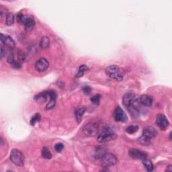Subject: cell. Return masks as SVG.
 <instances>
[{
	"mask_svg": "<svg viewBox=\"0 0 172 172\" xmlns=\"http://www.w3.org/2000/svg\"><path fill=\"white\" fill-rule=\"evenodd\" d=\"M42 157L46 159H50L52 158V153L49 149L47 147H44L41 151Z\"/></svg>",
	"mask_w": 172,
	"mask_h": 172,
	"instance_id": "ac0fdd59",
	"label": "cell"
},
{
	"mask_svg": "<svg viewBox=\"0 0 172 172\" xmlns=\"http://www.w3.org/2000/svg\"><path fill=\"white\" fill-rule=\"evenodd\" d=\"M140 103L145 106H151L153 104V98L148 95H142L140 98Z\"/></svg>",
	"mask_w": 172,
	"mask_h": 172,
	"instance_id": "9a60e30c",
	"label": "cell"
},
{
	"mask_svg": "<svg viewBox=\"0 0 172 172\" xmlns=\"http://www.w3.org/2000/svg\"><path fill=\"white\" fill-rule=\"evenodd\" d=\"M129 155L131 157L135 159L143 160L147 159V155L145 152L137 149H131L129 151Z\"/></svg>",
	"mask_w": 172,
	"mask_h": 172,
	"instance_id": "ba28073f",
	"label": "cell"
},
{
	"mask_svg": "<svg viewBox=\"0 0 172 172\" xmlns=\"http://www.w3.org/2000/svg\"><path fill=\"white\" fill-rule=\"evenodd\" d=\"M11 65L14 68H15V69H20V68H21L22 67L21 63H20L19 61H16L14 62Z\"/></svg>",
	"mask_w": 172,
	"mask_h": 172,
	"instance_id": "4dcf8cb0",
	"label": "cell"
},
{
	"mask_svg": "<svg viewBox=\"0 0 172 172\" xmlns=\"http://www.w3.org/2000/svg\"><path fill=\"white\" fill-rule=\"evenodd\" d=\"M14 15L12 13H8V14L6 16L5 23L7 26H12L14 23Z\"/></svg>",
	"mask_w": 172,
	"mask_h": 172,
	"instance_id": "44dd1931",
	"label": "cell"
},
{
	"mask_svg": "<svg viewBox=\"0 0 172 172\" xmlns=\"http://www.w3.org/2000/svg\"><path fill=\"white\" fill-rule=\"evenodd\" d=\"M106 73L108 77L112 79L117 80V81H122L123 79V73H122L120 67H118L117 65H112L108 66L106 69Z\"/></svg>",
	"mask_w": 172,
	"mask_h": 172,
	"instance_id": "7a4b0ae2",
	"label": "cell"
},
{
	"mask_svg": "<svg viewBox=\"0 0 172 172\" xmlns=\"http://www.w3.org/2000/svg\"><path fill=\"white\" fill-rule=\"evenodd\" d=\"M157 132L156 130L152 127H147L143 129V136L147 139L151 140L153 138H155L157 135Z\"/></svg>",
	"mask_w": 172,
	"mask_h": 172,
	"instance_id": "4fadbf2b",
	"label": "cell"
},
{
	"mask_svg": "<svg viewBox=\"0 0 172 172\" xmlns=\"http://www.w3.org/2000/svg\"><path fill=\"white\" fill-rule=\"evenodd\" d=\"M138 141H139V143H141L143 145H148L151 143V140L147 139V138L143 137V135L138 139Z\"/></svg>",
	"mask_w": 172,
	"mask_h": 172,
	"instance_id": "83f0119b",
	"label": "cell"
},
{
	"mask_svg": "<svg viewBox=\"0 0 172 172\" xmlns=\"http://www.w3.org/2000/svg\"><path fill=\"white\" fill-rule=\"evenodd\" d=\"M50 44V40L47 37H44L42 38L41 42H40V47L41 49H45L49 46Z\"/></svg>",
	"mask_w": 172,
	"mask_h": 172,
	"instance_id": "ffe728a7",
	"label": "cell"
},
{
	"mask_svg": "<svg viewBox=\"0 0 172 172\" xmlns=\"http://www.w3.org/2000/svg\"><path fill=\"white\" fill-rule=\"evenodd\" d=\"M6 52L7 51H6V50L5 49V48L1 46V58L3 57V56L5 55Z\"/></svg>",
	"mask_w": 172,
	"mask_h": 172,
	"instance_id": "d6a6232c",
	"label": "cell"
},
{
	"mask_svg": "<svg viewBox=\"0 0 172 172\" xmlns=\"http://www.w3.org/2000/svg\"><path fill=\"white\" fill-rule=\"evenodd\" d=\"M1 41L5 47L9 48V49H14L16 47V43L8 35L1 34Z\"/></svg>",
	"mask_w": 172,
	"mask_h": 172,
	"instance_id": "7c38bea8",
	"label": "cell"
},
{
	"mask_svg": "<svg viewBox=\"0 0 172 172\" xmlns=\"http://www.w3.org/2000/svg\"><path fill=\"white\" fill-rule=\"evenodd\" d=\"M100 125L98 123H91L85 125L83 129V133L85 136L93 137L98 133Z\"/></svg>",
	"mask_w": 172,
	"mask_h": 172,
	"instance_id": "277c9868",
	"label": "cell"
},
{
	"mask_svg": "<svg viewBox=\"0 0 172 172\" xmlns=\"http://www.w3.org/2000/svg\"><path fill=\"white\" fill-rule=\"evenodd\" d=\"M106 153H107L106 150L104 147H99L95 149V153H94V157L96 159H101L102 157Z\"/></svg>",
	"mask_w": 172,
	"mask_h": 172,
	"instance_id": "2e32d148",
	"label": "cell"
},
{
	"mask_svg": "<svg viewBox=\"0 0 172 172\" xmlns=\"http://www.w3.org/2000/svg\"><path fill=\"white\" fill-rule=\"evenodd\" d=\"M49 67V62L45 58H41L35 64V68L38 71L44 72Z\"/></svg>",
	"mask_w": 172,
	"mask_h": 172,
	"instance_id": "9c48e42d",
	"label": "cell"
},
{
	"mask_svg": "<svg viewBox=\"0 0 172 172\" xmlns=\"http://www.w3.org/2000/svg\"><path fill=\"white\" fill-rule=\"evenodd\" d=\"M64 149V145L63 143H57L55 146V151L58 152V153H60V152H61L63 151V149Z\"/></svg>",
	"mask_w": 172,
	"mask_h": 172,
	"instance_id": "f546056e",
	"label": "cell"
},
{
	"mask_svg": "<svg viewBox=\"0 0 172 172\" xmlns=\"http://www.w3.org/2000/svg\"><path fill=\"white\" fill-rule=\"evenodd\" d=\"M10 159L11 161L16 165L22 167L24 165V156L18 149H14L12 150L10 153Z\"/></svg>",
	"mask_w": 172,
	"mask_h": 172,
	"instance_id": "3957f363",
	"label": "cell"
},
{
	"mask_svg": "<svg viewBox=\"0 0 172 172\" xmlns=\"http://www.w3.org/2000/svg\"><path fill=\"white\" fill-rule=\"evenodd\" d=\"M86 111V108L85 107L81 108L77 110V111L75 112V116H76V120H77V123H81L82 121V116Z\"/></svg>",
	"mask_w": 172,
	"mask_h": 172,
	"instance_id": "e0dca14e",
	"label": "cell"
},
{
	"mask_svg": "<svg viewBox=\"0 0 172 172\" xmlns=\"http://www.w3.org/2000/svg\"><path fill=\"white\" fill-rule=\"evenodd\" d=\"M165 171H167V172H171L172 171V166L171 165H168L167 169H165Z\"/></svg>",
	"mask_w": 172,
	"mask_h": 172,
	"instance_id": "836d02e7",
	"label": "cell"
},
{
	"mask_svg": "<svg viewBox=\"0 0 172 172\" xmlns=\"http://www.w3.org/2000/svg\"><path fill=\"white\" fill-rule=\"evenodd\" d=\"M101 163L104 167H110V166L114 165L117 163L118 159L112 153H106L102 157Z\"/></svg>",
	"mask_w": 172,
	"mask_h": 172,
	"instance_id": "5b68a950",
	"label": "cell"
},
{
	"mask_svg": "<svg viewBox=\"0 0 172 172\" xmlns=\"http://www.w3.org/2000/svg\"><path fill=\"white\" fill-rule=\"evenodd\" d=\"M143 164L148 171H152L153 170V168H154L153 164L151 161H150V160L147 159H143Z\"/></svg>",
	"mask_w": 172,
	"mask_h": 172,
	"instance_id": "d6986e66",
	"label": "cell"
},
{
	"mask_svg": "<svg viewBox=\"0 0 172 172\" xmlns=\"http://www.w3.org/2000/svg\"><path fill=\"white\" fill-rule=\"evenodd\" d=\"M47 98H48L47 91H46L40 93L37 95H35V99L36 100H46V99H47Z\"/></svg>",
	"mask_w": 172,
	"mask_h": 172,
	"instance_id": "cb8c5ba5",
	"label": "cell"
},
{
	"mask_svg": "<svg viewBox=\"0 0 172 172\" xmlns=\"http://www.w3.org/2000/svg\"><path fill=\"white\" fill-rule=\"evenodd\" d=\"M128 110L131 114V116L134 118V119H136L139 116V110L137 108L135 107H130L129 108H127Z\"/></svg>",
	"mask_w": 172,
	"mask_h": 172,
	"instance_id": "603a6c76",
	"label": "cell"
},
{
	"mask_svg": "<svg viewBox=\"0 0 172 172\" xmlns=\"http://www.w3.org/2000/svg\"><path fill=\"white\" fill-rule=\"evenodd\" d=\"M116 137L115 131L113 127L110 125L106 126L100 132L98 136V141L100 143H106L114 140Z\"/></svg>",
	"mask_w": 172,
	"mask_h": 172,
	"instance_id": "6da1fadb",
	"label": "cell"
},
{
	"mask_svg": "<svg viewBox=\"0 0 172 172\" xmlns=\"http://www.w3.org/2000/svg\"><path fill=\"white\" fill-rule=\"evenodd\" d=\"M83 92L86 93V94H89V93H90L91 92V88L90 87H89V86H85V87L83 88Z\"/></svg>",
	"mask_w": 172,
	"mask_h": 172,
	"instance_id": "1f68e13d",
	"label": "cell"
},
{
	"mask_svg": "<svg viewBox=\"0 0 172 172\" xmlns=\"http://www.w3.org/2000/svg\"><path fill=\"white\" fill-rule=\"evenodd\" d=\"M26 18L27 16H25L22 13H19L17 15L18 22L20 24H24L26 20Z\"/></svg>",
	"mask_w": 172,
	"mask_h": 172,
	"instance_id": "4316f807",
	"label": "cell"
},
{
	"mask_svg": "<svg viewBox=\"0 0 172 172\" xmlns=\"http://www.w3.org/2000/svg\"><path fill=\"white\" fill-rule=\"evenodd\" d=\"M48 97L49 98L50 101L47 104V105L46 106V109L50 110L54 108L56 104V100H57V93L55 90L51 89V90L47 91Z\"/></svg>",
	"mask_w": 172,
	"mask_h": 172,
	"instance_id": "8fae6325",
	"label": "cell"
},
{
	"mask_svg": "<svg viewBox=\"0 0 172 172\" xmlns=\"http://www.w3.org/2000/svg\"><path fill=\"white\" fill-rule=\"evenodd\" d=\"M87 70H88V67H87L86 65H82L81 66H80L79 68V70H78L77 75H76V77H82V76L83 75L84 73H85V71H87Z\"/></svg>",
	"mask_w": 172,
	"mask_h": 172,
	"instance_id": "7402d4cb",
	"label": "cell"
},
{
	"mask_svg": "<svg viewBox=\"0 0 172 172\" xmlns=\"http://www.w3.org/2000/svg\"><path fill=\"white\" fill-rule=\"evenodd\" d=\"M114 120L116 122H127L128 120V117L127 114H126L125 112L123 111V110L121 108L120 106H117L114 110Z\"/></svg>",
	"mask_w": 172,
	"mask_h": 172,
	"instance_id": "52a82bcc",
	"label": "cell"
},
{
	"mask_svg": "<svg viewBox=\"0 0 172 172\" xmlns=\"http://www.w3.org/2000/svg\"><path fill=\"white\" fill-rule=\"evenodd\" d=\"M100 98H101V95L100 94H96L93 95L90 100H91V102L93 104L98 105L100 104Z\"/></svg>",
	"mask_w": 172,
	"mask_h": 172,
	"instance_id": "f1b7e54d",
	"label": "cell"
},
{
	"mask_svg": "<svg viewBox=\"0 0 172 172\" xmlns=\"http://www.w3.org/2000/svg\"><path fill=\"white\" fill-rule=\"evenodd\" d=\"M41 114L39 113H37L35 116H34L32 117V119L30 120V125L34 126L36 123L41 121Z\"/></svg>",
	"mask_w": 172,
	"mask_h": 172,
	"instance_id": "484cf974",
	"label": "cell"
},
{
	"mask_svg": "<svg viewBox=\"0 0 172 172\" xmlns=\"http://www.w3.org/2000/svg\"><path fill=\"white\" fill-rule=\"evenodd\" d=\"M25 30L31 32L35 26V20L33 16H28L24 23Z\"/></svg>",
	"mask_w": 172,
	"mask_h": 172,
	"instance_id": "5bb4252c",
	"label": "cell"
},
{
	"mask_svg": "<svg viewBox=\"0 0 172 172\" xmlns=\"http://www.w3.org/2000/svg\"><path fill=\"white\" fill-rule=\"evenodd\" d=\"M137 99L136 98V95L133 92H127L125 93V95H123V104L127 108H129L131 107L133 105L134 102Z\"/></svg>",
	"mask_w": 172,
	"mask_h": 172,
	"instance_id": "8992f818",
	"label": "cell"
},
{
	"mask_svg": "<svg viewBox=\"0 0 172 172\" xmlns=\"http://www.w3.org/2000/svg\"><path fill=\"white\" fill-rule=\"evenodd\" d=\"M139 130V127L136 125H131L128 127L126 129V131L128 134H134Z\"/></svg>",
	"mask_w": 172,
	"mask_h": 172,
	"instance_id": "d4e9b609",
	"label": "cell"
},
{
	"mask_svg": "<svg viewBox=\"0 0 172 172\" xmlns=\"http://www.w3.org/2000/svg\"><path fill=\"white\" fill-rule=\"evenodd\" d=\"M156 123L161 130H165L169 127V121L163 114H158L156 118Z\"/></svg>",
	"mask_w": 172,
	"mask_h": 172,
	"instance_id": "30bf717a",
	"label": "cell"
}]
</instances>
